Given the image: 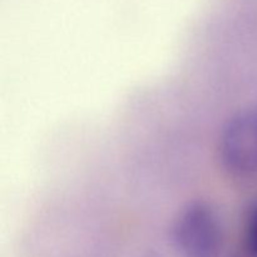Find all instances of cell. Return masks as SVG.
Listing matches in <instances>:
<instances>
[{"mask_svg":"<svg viewBox=\"0 0 257 257\" xmlns=\"http://www.w3.org/2000/svg\"><path fill=\"white\" fill-rule=\"evenodd\" d=\"M173 240L182 257H218L223 247V228L208 203L188 205L178 216Z\"/></svg>","mask_w":257,"mask_h":257,"instance_id":"1","label":"cell"},{"mask_svg":"<svg viewBox=\"0 0 257 257\" xmlns=\"http://www.w3.org/2000/svg\"><path fill=\"white\" fill-rule=\"evenodd\" d=\"M246 246L252 257H257V203H253L246 216Z\"/></svg>","mask_w":257,"mask_h":257,"instance_id":"3","label":"cell"},{"mask_svg":"<svg viewBox=\"0 0 257 257\" xmlns=\"http://www.w3.org/2000/svg\"><path fill=\"white\" fill-rule=\"evenodd\" d=\"M218 156L233 175L257 173V109L242 110L226 122L218 140Z\"/></svg>","mask_w":257,"mask_h":257,"instance_id":"2","label":"cell"}]
</instances>
